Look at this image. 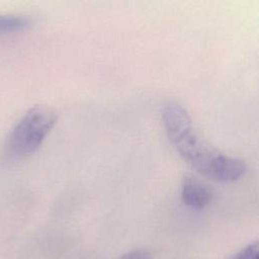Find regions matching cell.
<instances>
[{"label": "cell", "mask_w": 259, "mask_h": 259, "mask_svg": "<svg viewBox=\"0 0 259 259\" xmlns=\"http://www.w3.org/2000/svg\"><path fill=\"white\" fill-rule=\"evenodd\" d=\"M162 120L169 141L199 174L218 182H234L245 174L244 161L209 145L194 128L187 110L179 103L166 104Z\"/></svg>", "instance_id": "1"}, {"label": "cell", "mask_w": 259, "mask_h": 259, "mask_svg": "<svg viewBox=\"0 0 259 259\" xmlns=\"http://www.w3.org/2000/svg\"><path fill=\"white\" fill-rule=\"evenodd\" d=\"M56 121L57 114L53 108L47 105H34L13 127L7 143L9 152L18 157L33 153Z\"/></svg>", "instance_id": "2"}, {"label": "cell", "mask_w": 259, "mask_h": 259, "mask_svg": "<svg viewBox=\"0 0 259 259\" xmlns=\"http://www.w3.org/2000/svg\"><path fill=\"white\" fill-rule=\"evenodd\" d=\"M212 193L207 185L193 177H185L182 183L181 198L189 207L200 209L205 207L211 200Z\"/></svg>", "instance_id": "3"}, {"label": "cell", "mask_w": 259, "mask_h": 259, "mask_svg": "<svg viewBox=\"0 0 259 259\" xmlns=\"http://www.w3.org/2000/svg\"><path fill=\"white\" fill-rule=\"evenodd\" d=\"M31 19L21 14H0V34L26 29L31 25Z\"/></svg>", "instance_id": "4"}, {"label": "cell", "mask_w": 259, "mask_h": 259, "mask_svg": "<svg viewBox=\"0 0 259 259\" xmlns=\"http://www.w3.org/2000/svg\"><path fill=\"white\" fill-rule=\"evenodd\" d=\"M231 259H259V244L258 242L251 243L245 248L236 253Z\"/></svg>", "instance_id": "5"}, {"label": "cell", "mask_w": 259, "mask_h": 259, "mask_svg": "<svg viewBox=\"0 0 259 259\" xmlns=\"http://www.w3.org/2000/svg\"><path fill=\"white\" fill-rule=\"evenodd\" d=\"M119 259H151V254L145 249H135L125 253Z\"/></svg>", "instance_id": "6"}]
</instances>
